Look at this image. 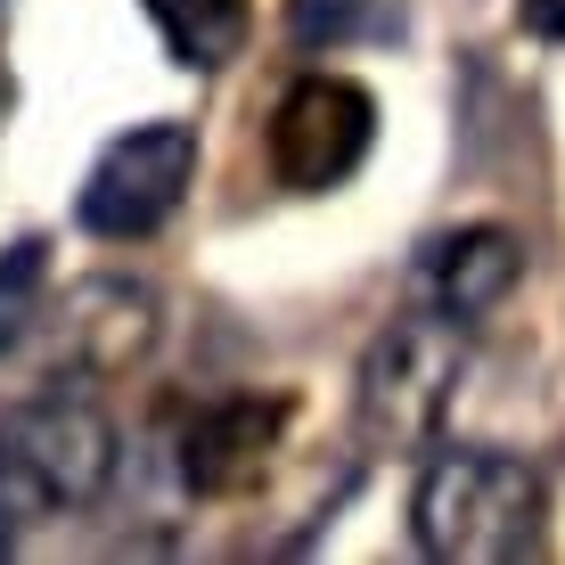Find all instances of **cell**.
Returning <instances> with one entry per match:
<instances>
[{"label":"cell","instance_id":"6da1fadb","mask_svg":"<svg viewBox=\"0 0 565 565\" xmlns=\"http://www.w3.org/2000/svg\"><path fill=\"white\" fill-rule=\"evenodd\" d=\"M541 516H550V492L516 451H492V443H459V451H435L411 492V533L426 557L443 565H516L541 550Z\"/></svg>","mask_w":565,"mask_h":565},{"label":"cell","instance_id":"7a4b0ae2","mask_svg":"<svg viewBox=\"0 0 565 565\" xmlns=\"http://www.w3.org/2000/svg\"><path fill=\"white\" fill-rule=\"evenodd\" d=\"M115 483V426L83 394H33L0 411V516L50 524Z\"/></svg>","mask_w":565,"mask_h":565},{"label":"cell","instance_id":"3957f363","mask_svg":"<svg viewBox=\"0 0 565 565\" xmlns=\"http://www.w3.org/2000/svg\"><path fill=\"white\" fill-rule=\"evenodd\" d=\"M459 377H467V337H459L451 311H402V320H385L377 344L361 353V377H353L361 451L394 459V451L435 443L443 418H451Z\"/></svg>","mask_w":565,"mask_h":565},{"label":"cell","instance_id":"277c9868","mask_svg":"<svg viewBox=\"0 0 565 565\" xmlns=\"http://www.w3.org/2000/svg\"><path fill=\"white\" fill-rule=\"evenodd\" d=\"M189 181H198V124L156 115V124H131L99 148L83 198H74V222H83L90 238L131 246V238H148V230H164L172 213H181Z\"/></svg>","mask_w":565,"mask_h":565},{"label":"cell","instance_id":"5b68a950","mask_svg":"<svg viewBox=\"0 0 565 565\" xmlns=\"http://www.w3.org/2000/svg\"><path fill=\"white\" fill-rule=\"evenodd\" d=\"M369 140H377V99L353 74H303L270 107V172L296 198H320V189L353 181Z\"/></svg>","mask_w":565,"mask_h":565},{"label":"cell","instance_id":"8992f818","mask_svg":"<svg viewBox=\"0 0 565 565\" xmlns=\"http://www.w3.org/2000/svg\"><path fill=\"white\" fill-rule=\"evenodd\" d=\"M57 337V369L74 377H124L131 361H148L156 328H164V303H156L148 279H124V270H99V279H74L50 311Z\"/></svg>","mask_w":565,"mask_h":565},{"label":"cell","instance_id":"52a82bcc","mask_svg":"<svg viewBox=\"0 0 565 565\" xmlns=\"http://www.w3.org/2000/svg\"><path fill=\"white\" fill-rule=\"evenodd\" d=\"M287 435V394H230L205 402L198 418L181 426V483L198 500H230V492H255L270 451Z\"/></svg>","mask_w":565,"mask_h":565},{"label":"cell","instance_id":"ba28073f","mask_svg":"<svg viewBox=\"0 0 565 565\" xmlns=\"http://www.w3.org/2000/svg\"><path fill=\"white\" fill-rule=\"evenodd\" d=\"M524 279V238L500 222H476V230H451V238L426 255V296L435 311H451V320H483V311H500L516 296Z\"/></svg>","mask_w":565,"mask_h":565},{"label":"cell","instance_id":"9c48e42d","mask_svg":"<svg viewBox=\"0 0 565 565\" xmlns=\"http://www.w3.org/2000/svg\"><path fill=\"white\" fill-rule=\"evenodd\" d=\"M148 9V25L164 33V50H172V66H198V74H213V66H230V57L246 50V0H140Z\"/></svg>","mask_w":565,"mask_h":565},{"label":"cell","instance_id":"30bf717a","mask_svg":"<svg viewBox=\"0 0 565 565\" xmlns=\"http://www.w3.org/2000/svg\"><path fill=\"white\" fill-rule=\"evenodd\" d=\"M42 320H50V246L17 238L0 246V353H17Z\"/></svg>","mask_w":565,"mask_h":565},{"label":"cell","instance_id":"8fae6325","mask_svg":"<svg viewBox=\"0 0 565 565\" xmlns=\"http://www.w3.org/2000/svg\"><path fill=\"white\" fill-rule=\"evenodd\" d=\"M385 9H394V0H296L287 25H296L303 50H344V42H361V33H385Z\"/></svg>","mask_w":565,"mask_h":565},{"label":"cell","instance_id":"7c38bea8","mask_svg":"<svg viewBox=\"0 0 565 565\" xmlns=\"http://www.w3.org/2000/svg\"><path fill=\"white\" fill-rule=\"evenodd\" d=\"M524 33H541V42H565V0H516Z\"/></svg>","mask_w":565,"mask_h":565},{"label":"cell","instance_id":"4fadbf2b","mask_svg":"<svg viewBox=\"0 0 565 565\" xmlns=\"http://www.w3.org/2000/svg\"><path fill=\"white\" fill-rule=\"evenodd\" d=\"M0 557H9V516H0Z\"/></svg>","mask_w":565,"mask_h":565}]
</instances>
